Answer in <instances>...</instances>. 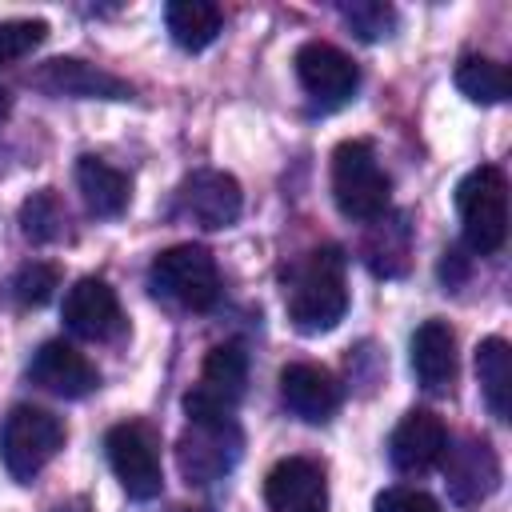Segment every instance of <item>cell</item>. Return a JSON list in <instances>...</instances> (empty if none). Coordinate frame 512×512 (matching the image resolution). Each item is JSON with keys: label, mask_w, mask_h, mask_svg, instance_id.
<instances>
[{"label": "cell", "mask_w": 512, "mask_h": 512, "mask_svg": "<svg viewBox=\"0 0 512 512\" xmlns=\"http://www.w3.org/2000/svg\"><path fill=\"white\" fill-rule=\"evenodd\" d=\"M284 308L296 332L316 336L328 332L344 320L348 312V284H344V256L340 248H312L304 252L292 272H288V288H284Z\"/></svg>", "instance_id": "cell-1"}, {"label": "cell", "mask_w": 512, "mask_h": 512, "mask_svg": "<svg viewBox=\"0 0 512 512\" xmlns=\"http://www.w3.org/2000/svg\"><path fill=\"white\" fill-rule=\"evenodd\" d=\"M456 212H460V232L464 244L476 256H492L508 240V180L496 164L472 168L456 184Z\"/></svg>", "instance_id": "cell-2"}, {"label": "cell", "mask_w": 512, "mask_h": 512, "mask_svg": "<svg viewBox=\"0 0 512 512\" xmlns=\"http://www.w3.org/2000/svg\"><path fill=\"white\" fill-rule=\"evenodd\" d=\"M332 196H336V208L348 220L372 224V220L388 216L392 180L376 164V152H372L368 140L336 144V152H332Z\"/></svg>", "instance_id": "cell-3"}, {"label": "cell", "mask_w": 512, "mask_h": 512, "mask_svg": "<svg viewBox=\"0 0 512 512\" xmlns=\"http://www.w3.org/2000/svg\"><path fill=\"white\" fill-rule=\"evenodd\" d=\"M64 448V420L52 416L48 408L20 404L8 412L0 428V460L12 480L28 484L44 472V464Z\"/></svg>", "instance_id": "cell-4"}, {"label": "cell", "mask_w": 512, "mask_h": 512, "mask_svg": "<svg viewBox=\"0 0 512 512\" xmlns=\"http://www.w3.org/2000/svg\"><path fill=\"white\" fill-rule=\"evenodd\" d=\"M148 280L160 296H168V300H176L180 308H192V312H208L220 300V268H216L212 252L200 248V244L164 248L152 260Z\"/></svg>", "instance_id": "cell-5"}, {"label": "cell", "mask_w": 512, "mask_h": 512, "mask_svg": "<svg viewBox=\"0 0 512 512\" xmlns=\"http://www.w3.org/2000/svg\"><path fill=\"white\" fill-rule=\"evenodd\" d=\"M244 384H248V352L236 340L208 348L200 376L184 396L188 420H228L244 396Z\"/></svg>", "instance_id": "cell-6"}, {"label": "cell", "mask_w": 512, "mask_h": 512, "mask_svg": "<svg viewBox=\"0 0 512 512\" xmlns=\"http://www.w3.org/2000/svg\"><path fill=\"white\" fill-rule=\"evenodd\" d=\"M244 436L236 420H188L184 436L176 440V464L188 484H212L224 480L240 460Z\"/></svg>", "instance_id": "cell-7"}, {"label": "cell", "mask_w": 512, "mask_h": 512, "mask_svg": "<svg viewBox=\"0 0 512 512\" xmlns=\"http://www.w3.org/2000/svg\"><path fill=\"white\" fill-rule=\"evenodd\" d=\"M108 448V464L116 472V480L124 484L128 496L136 500H152L164 488V472H160V436L144 424V420H124L112 424L104 436Z\"/></svg>", "instance_id": "cell-8"}, {"label": "cell", "mask_w": 512, "mask_h": 512, "mask_svg": "<svg viewBox=\"0 0 512 512\" xmlns=\"http://www.w3.org/2000/svg\"><path fill=\"white\" fill-rule=\"evenodd\" d=\"M240 208H244L240 180L228 176V172H220V168H196L176 188V212L188 216L192 224L208 228V232L236 224L240 220Z\"/></svg>", "instance_id": "cell-9"}, {"label": "cell", "mask_w": 512, "mask_h": 512, "mask_svg": "<svg viewBox=\"0 0 512 512\" xmlns=\"http://www.w3.org/2000/svg\"><path fill=\"white\" fill-rule=\"evenodd\" d=\"M32 84L48 96H72V100H132V84L120 80L116 72L76 60V56H56L32 72Z\"/></svg>", "instance_id": "cell-10"}, {"label": "cell", "mask_w": 512, "mask_h": 512, "mask_svg": "<svg viewBox=\"0 0 512 512\" xmlns=\"http://www.w3.org/2000/svg\"><path fill=\"white\" fill-rule=\"evenodd\" d=\"M292 64H296V80L304 84V92L320 104H344L360 84L352 56H344L336 44H324V40L300 44Z\"/></svg>", "instance_id": "cell-11"}, {"label": "cell", "mask_w": 512, "mask_h": 512, "mask_svg": "<svg viewBox=\"0 0 512 512\" xmlns=\"http://www.w3.org/2000/svg\"><path fill=\"white\" fill-rule=\"evenodd\" d=\"M264 500L272 512H328L324 468L308 456H288L264 476Z\"/></svg>", "instance_id": "cell-12"}, {"label": "cell", "mask_w": 512, "mask_h": 512, "mask_svg": "<svg viewBox=\"0 0 512 512\" xmlns=\"http://www.w3.org/2000/svg\"><path fill=\"white\" fill-rule=\"evenodd\" d=\"M64 324L80 336V340H112L124 332V308L116 300V292L96 280V276H84L68 288L64 296Z\"/></svg>", "instance_id": "cell-13"}, {"label": "cell", "mask_w": 512, "mask_h": 512, "mask_svg": "<svg viewBox=\"0 0 512 512\" xmlns=\"http://www.w3.org/2000/svg\"><path fill=\"white\" fill-rule=\"evenodd\" d=\"M448 448V428L436 412L428 408H412L404 412V420L392 428V440H388V460L400 468V472H428L440 464Z\"/></svg>", "instance_id": "cell-14"}, {"label": "cell", "mask_w": 512, "mask_h": 512, "mask_svg": "<svg viewBox=\"0 0 512 512\" xmlns=\"http://www.w3.org/2000/svg\"><path fill=\"white\" fill-rule=\"evenodd\" d=\"M28 376H32L44 392H52V396H60V400H80V396H88V392L100 384L92 360H88L84 352H76L72 344H64V340H48V344L32 356Z\"/></svg>", "instance_id": "cell-15"}, {"label": "cell", "mask_w": 512, "mask_h": 512, "mask_svg": "<svg viewBox=\"0 0 512 512\" xmlns=\"http://www.w3.org/2000/svg\"><path fill=\"white\" fill-rule=\"evenodd\" d=\"M440 460H444V472H448V488L460 504H476V500L492 496L496 484H500V460H496L488 440L468 436L456 448H444Z\"/></svg>", "instance_id": "cell-16"}, {"label": "cell", "mask_w": 512, "mask_h": 512, "mask_svg": "<svg viewBox=\"0 0 512 512\" xmlns=\"http://www.w3.org/2000/svg\"><path fill=\"white\" fill-rule=\"evenodd\" d=\"M280 400L304 424H324L340 408V384L328 368L316 364H288L280 372Z\"/></svg>", "instance_id": "cell-17"}, {"label": "cell", "mask_w": 512, "mask_h": 512, "mask_svg": "<svg viewBox=\"0 0 512 512\" xmlns=\"http://www.w3.org/2000/svg\"><path fill=\"white\" fill-rule=\"evenodd\" d=\"M412 372L420 388L448 392L456 380V332L444 320H424L412 336Z\"/></svg>", "instance_id": "cell-18"}, {"label": "cell", "mask_w": 512, "mask_h": 512, "mask_svg": "<svg viewBox=\"0 0 512 512\" xmlns=\"http://www.w3.org/2000/svg\"><path fill=\"white\" fill-rule=\"evenodd\" d=\"M76 188H80L92 216H120L128 208V196H132L128 176L120 168H112L108 160H100V156H80Z\"/></svg>", "instance_id": "cell-19"}, {"label": "cell", "mask_w": 512, "mask_h": 512, "mask_svg": "<svg viewBox=\"0 0 512 512\" xmlns=\"http://www.w3.org/2000/svg\"><path fill=\"white\" fill-rule=\"evenodd\" d=\"M476 380L484 392V404L496 420L512 416V348L500 336L480 340L476 348Z\"/></svg>", "instance_id": "cell-20"}, {"label": "cell", "mask_w": 512, "mask_h": 512, "mask_svg": "<svg viewBox=\"0 0 512 512\" xmlns=\"http://www.w3.org/2000/svg\"><path fill=\"white\" fill-rule=\"evenodd\" d=\"M164 24H168V36L184 52H200V48H208L220 36L224 12L212 0H172L164 8Z\"/></svg>", "instance_id": "cell-21"}, {"label": "cell", "mask_w": 512, "mask_h": 512, "mask_svg": "<svg viewBox=\"0 0 512 512\" xmlns=\"http://www.w3.org/2000/svg\"><path fill=\"white\" fill-rule=\"evenodd\" d=\"M456 88L476 104H500L512 92V76L500 60L488 56H464L456 68Z\"/></svg>", "instance_id": "cell-22"}, {"label": "cell", "mask_w": 512, "mask_h": 512, "mask_svg": "<svg viewBox=\"0 0 512 512\" xmlns=\"http://www.w3.org/2000/svg\"><path fill=\"white\" fill-rule=\"evenodd\" d=\"M64 224H68V212L60 204V196L52 188L44 192H32L24 204H20V232L24 240L32 244H52L64 236Z\"/></svg>", "instance_id": "cell-23"}, {"label": "cell", "mask_w": 512, "mask_h": 512, "mask_svg": "<svg viewBox=\"0 0 512 512\" xmlns=\"http://www.w3.org/2000/svg\"><path fill=\"white\" fill-rule=\"evenodd\" d=\"M60 288V268L44 264V260H28L16 276H12V296L20 308H40L52 300V292Z\"/></svg>", "instance_id": "cell-24"}, {"label": "cell", "mask_w": 512, "mask_h": 512, "mask_svg": "<svg viewBox=\"0 0 512 512\" xmlns=\"http://www.w3.org/2000/svg\"><path fill=\"white\" fill-rule=\"evenodd\" d=\"M340 16L360 40H380L396 28V12L388 4H376V0H352L340 8Z\"/></svg>", "instance_id": "cell-25"}, {"label": "cell", "mask_w": 512, "mask_h": 512, "mask_svg": "<svg viewBox=\"0 0 512 512\" xmlns=\"http://www.w3.org/2000/svg\"><path fill=\"white\" fill-rule=\"evenodd\" d=\"M44 40H48L44 20H0V68L12 60H24Z\"/></svg>", "instance_id": "cell-26"}, {"label": "cell", "mask_w": 512, "mask_h": 512, "mask_svg": "<svg viewBox=\"0 0 512 512\" xmlns=\"http://www.w3.org/2000/svg\"><path fill=\"white\" fill-rule=\"evenodd\" d=\"M372 512H444L436 496H428L424 488H384L376 500H372Z\"/></svg>", "instance_id": "cell-27"}, {"label": "cell", "mask_w": 512, "mask_h": 512, "mask_svg": "<svg viewBox=\"0 0 512 512\" xmlns=\"http://www.w3.org/2000/svg\"><path fill=\"white\" fill-rule=\"evenodd\" d=\"M8 112H12V96H8V92H4V88H0V120H4V116H8Z\"/></svg>", "instance_id": "cell-28"}]
</instances>
